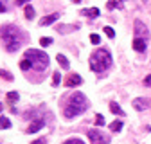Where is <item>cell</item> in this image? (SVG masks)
Listing matches in <instances>:
<instances>
[{
	"instance_id": "6da1fadb",
	"label": "cell",
	"mask_w": 151,
	"mask_h": 144,
	"mask_svg": "<svg viewBox=\"0 0 151 144\" xmlns=\"http://www.w3.org/2000/svg\"><path fill=\"white\" fill-rule=\"evenodd\" d=\"M0 34H2V42H4L7 52H14V50L20 49L22 40H24V32L16 25H13V24L4 25L2 31H0Z\"/></svg>"
},
{
	"instance_id": "7a4b0ae2",
	"label": "cell",
	"mask_w": 151,
	"mask_h": 144,
	"mask_svg": "<svg viewBox=\"0 0 151 144\" xmlns=\"http://www.w3.org/2000/svg\"><path fill=\"white\" fill-rule=\"evenodd\" d=\"M86 108H88V101H86L85 94L74 92V94H70V97H68V101H67V104H65L63 114H65L67 119H72V117H76V115L83 114Z\"/></svg>"
},
{
	"instance_id": "3957f363",
	"label": "cell",
	"mask_w": 151,
	"mask_h": 144,
	"mask_svg": "<svg viewBox=\"0 0 151 144\" xmlns=\"http://www.w3.org/2000/svg\"><path fill=\"white\" fill-rule=\"evenodd\" d=\"M111 65V54L108 49H97L90 56V68L93 72H103Z\"/></svg>"
},
{
	"instance_id": "277c9868",
	"label": "cell",
	"mask_w": 151,
	"mask_h": 144,
	"mask_svg": "<svg viewBox=\"0 0 151 144\" xmlns=\"http://www.w3.org/2000/svg\"><path fill=\"white\" fill-rule=\"evenodd\" d=\"M25 58L31 60L32 63V68L38 70V72H42L49 67V56L43 52V50H38V49H27L25 50Z\"/></svg>"
},
{
	"instance_id": "5b68a950",
	"label": "cell",
	"mask_w": 151,
	"mask_h": 144,
	"mask_svg": "<svg viewBox=\"0 0 151 144\" xmlns=\"http://www.w3.org/2000/svg\"><path fill=\"white\" fill-rule=\"evenodd\" d=\"M86 135H88V139H90L92 144H108V142H110V137H108V135H103V132H99V130H96V128L88 130Z\"/></svg>"
},
{
	"instance_id": "8992f818",
	"label": "cell",
	"mask_w": 151,
	"mask_h": 144,
	"mask_svg": "<svg viewBox=\"0 0 151 144\" xmlns=\"http://www.w3.org/2000/svg\"><path fill=\"white\" fill-rule=\"evenodd\" d=\"M131 104H133V108H135V110L142 112V110H146V108H149V104H151V99H146V97H135Z\"/></svg>"
},
{
	"instance_id": "52a82bcc",
	"label": "cell",
	"mask_w": 151,
	"mask_h": 144,
	"mask_svg": "<svg viewBox=\"0 0 151 144\" xmlns=\"http://www.w3.org/2000/svg\"><path fill=\"white\" fill-rule=\"evenodd\" d=\"M43 126H45V121H43V119H34V121L31 122V126H29L27 133H36V132H40Z\"/></svg>"
},
{
	"instance_id": "ba28073f",
	"label": "cell",
	"mask_w": 151,
	"mask_h": 144,
	"mask_svg": "<svg viewBox=\"0 0 151 144\" xmlns=\"http://www.w3.org/2000/svg\"><path fill=\"white\" fill-rule=\"evenodd\" d=\"M81 83H83V79H81L79 74H70V76L65 79V85H67V86H79Z\"/></svg>"
},
{
	"instance_id": "9c48e42d",
	"label": "cell",
	"mask_w": 151,
	"mask_h": 144,
	"mask_svg": "<svg viewBox=\"0 0 151 144\" xmlns=\"http://www.w3.org/2000/svg\"><path fill=\"white\" fill-rule=\"evenodd\" d=\"M135 32H137V38H142V36L147 38V27L140 20H135Z\"/></svg>"
},
{
	"instance_id": "30bf717a",
	"label": "cell",
	"mask_w": 151,
	"mask_h": 144,
	"mask_svg": "<svg viewBox=\"0 0 151 144\" xmlns=\"http://www.w3.org/2000/svg\"><path fill=\"white\" fill-rule=\"evenodd\" d=\"M60 18V14L58 13H52V14H49V16H45V18H42L40 20V25L43 27V25H50V24H54L56 20Z\"/></svg>"
},
{
	"instance_id": "8fae6325",
	"label": "cell",
	"mask_w": 151,
	"mask_h": 144,
	"mask_svg": "<svg viewBox=\"0 0 151 144\" xmlns=\"http://www.w3.org/2000/svg\"><path fill=\"white\" fill-rule=\"evenodd\" d=\"M133 49L137 52H144L146 50V40L144 38H135L133 40Z\"/></svg>"
},
{
	"instance_id": "7c38bea8",
	"label": "cell",
	"mask_w": 151,
	"mask_h": 144,
	"mask_svg": "<svg viewBox=\"0 0 151 144\" xmlns=\"http://www.w3.org/2000/svg\"><path fill=\"white\" fill-rule=\"evenodd\" d=\"M110 110H111V114H115V115H121V117H124L126 114H124V110H122V108L115 103V101H113V103H110Z\"/></svg>"
},
{
	"instance_id": "4fadbf2b",
	"label": "cell",
	"mask_w": 151,
	"mask_h": 144,
	"mask_svg": "<svg viewBox=\"0 0 151 144\" xmlns=\"http://www.w3.org/2000/svg\"><path fill=\"white\" fill-rule=\"evenodd\" d=\"M56 60H58V63H60L65 70H68V68H70V63H68V60L63 56V54H58V56H56Z\"/></svg>"
},
{
	"instance_id": "5bb4252c",
	"label": "cell",
	"mask_w": 151,
	"mask_h": 144,
	"mask_svg": "<svg viewBox=\"0 0 151 144\" xmlns=\"http://www.w3.org/2000/svg\"><path fill=\"white\" fill-rule=\"evenodd\" d=\"M83 14H86V16H90V18H97L99 16V9L97 7H90V9H85V11H81Z\"/></svg>"
},
{
	"instance_id": "9a60e30c",
	"label": "cell",
	"mask_w": 151,
	"mask_h": 144,
	"mask_svg": "<svg viewBox=\"0 0 151 144\" xmlns=\"http://www.w3.org/2000/svg\"><path fill=\"white\" fill-rule=\"evenodd\" d=\"M11 128V121L7 119V117H0V130H9Z\"/></svg>"
},
{
	"instance_id": "2e32d148",
	"label": "cell",
	"mask_w": 151,
	"mask_h": 144,
	"mask_svg": "<svg viewBox=\"0 0 151 144\" xmlns=\"http://www.w3.org/2000/svg\"><path fill=\"white\" fill-rule=\"evenodd\" d=\"M110 130H111V132H121V130H122V121H113V122L110 124Z\"/></svg>"
},
{
	"instance_id": "e0dca14e",
	"label": "cell",
	"mask_w": 151,
	"mask_h": 144,
	"mask_svg": "<svg viewBox=\"0 0 151 144\" xmlns=\"http://www.w3.org/2000/svg\"><path fill=\"white\" fill-rule=\"evenodd\" d=\"M18 92H7V96H6V99H7V103H16L18 101Z\"/></svg>"
},
{
	"instance_id": "ac0fdd59",
	"label": "cell",
	"mask_w": 151,
	"mask_h": 144,
	"mask_svg": "<svg viewBox=\"0 0 151 144\" xmlns=\"http://www.w3.org/2000/svg\"><path fill=\"white\" fill-rule=\"evenodd\" d=\"M20 68H22V70H29V68H32V63H31V60L24 58V60L20 61Z\"/></svg>"
},
{
	"instance_id": "d6986e66",
	"label": "cell",
	"mask_w": 151,
	"mask_h": 144,
	"mask_svg": "<svg viewBox=\"0 0 151 144\" xmlns=\"http://www.w3.org/2000/svg\"><path fill=\"white\" fill-rule=\"evenodd\" d=\"M60 83H61V74H60V70H58V72H54V74H52V85L58 86Z\"/></svg>"
},
{
	"instance_id": "ffe728a7",
	"label": "cell",
	"mask_w": 151,
	"mask_h": 144,
	"mask_svg": "<svg viewBox=\"0 0 151 144\" xmlns=\"http://www.w3.org/2000/svg\"><path fill=\"white\" fill-rule=\"evenodd\" d=\"M0 78H4L6 81H13V74L7 70H0Z\"/></svg>"
},
{
	"instance_id": "44dd1931",
	"label": "cell",
	"mask_w": 151,
	"mask_h": 144,
	"mask_svg": "<svg viewBox=\"0 0 151 144\" xmlns=\"http://www.w3.org/2000/svg\"><path fill=\"white\" fill-rule=\"evenodd\" d=\"M25 18H29V20H31V18H34V9H32V6H27V7H25Z\"/></svg>"
},
{
	"instance_id": "7402d4cb",
	"label": "cell",
	"mask_w": 151,
	"mask_h": 144,
	"mask_svg": "<svg viewBox=\"0 0 151 144\" xmlns=\"http://www.w3.org/2000/svg\"><path fill=\"white\" fill-rule=\"evenodd\" d=\"M93 122H96V126H104L106 121H104V117H103L101 114H97V115H96V121H93Z\"/></svg>"
},
{
	"instance_id": "603a6c76",
	"label": "cell",
	"mask_w": 151,
	"mask_h": 144,
	"mask_svg": "<svg viewBox=\"0 0 151 144\" xmlns=\"http://www.w3.org/2000/svg\"><path fill=\"white\" fill-rule=\"evenodd\" d=\"M103 31H104V34L108 36V38H115V31H113L111 27H104Z\"/></svg>"
},
{
	"instance_id": "cb8c5ba5",
	"label": "cell",
	"mask_w": 151,
	"mask_h": 144,
	"mask_svg": "<svg viewBox=\"0 0 151 144\" xmlns=\"http://www.w3.org/2000/svg\"><path fill=\"white\" fill-rule=\"evenodd\" d=\"M106 7H108V9H115V7H121V6L117 4V0H108V2H106Z\"/></svg>"
},
{
	"instance_id": "d4e9b609",
	"label": "cell",
	"mask_w": 151,
	"mask_h": 144,
	"mask_svg": "<svg viewBox=\"0 0 151 144\" xmlns=\"http://www.w3.org/2000/svg\"><path fill=\"white\" fill-rule=\"evenodd\" d=\"M90 42H92L93 45H99V42H101V38H99V34H92V36H90Z\"/></svg>"
},
{
	"instance_id": "484cf974",
	"label": "cell",
	"mask_w": 151,
	"mask_h": 144,
	"mask_svg": "<svg viewBox=\"0 0 151 144\" xmlns=\"http://www.w3.org/2000/svg\"><path fill=\"white\" fill-rule=\"evenodd\" d=\"M63 144H85L81 139H68V140H65Z\"/></svg>"
},
{
	"instance_id": "4316f807",
	"label": "cell",
	"mask_w": 151,
	"mask_h": 144,
	"mask_svg": "<svg viewBox=\"0 0 151 144\" xmlns=\"http://www.w3.org/2000/svg\"><path fill=\"white\" fill-rule=\"evenodd\" d=\"M50 43H52V38H42V40H40V45H42V47H47V45H50Z\"/></svg>"
},
{
	"instance_id": "83f0119b",
	"label": "cell",
	"mask_w": 151,
	"mask_h": 144,
	"mask_svg": "<svg viewBox=\"0 0 151 144\" xmlns=\"http://www.w3.org/2000/svg\"><path fill=\"white\" fill-rule=\"evenodd\" d=\"M31 144H47V140H45L43 137H40V139H36V140H32Z\"/></svg>"
},
{
	"instance_id": "f1b7e54d",
	"label": "cell",
	"mask_w": 151,
	"mask_h": 144,
	"mask_svg": "<svg viewBox=\"0 0 151 144\" xmlns=\"http://www.w3.org/2000/svg\"><path fill=\"white\" fill-rule=\"evenodd\" d=\"M144 85H146V86H151V74H149V76H146V79H144Z\"/></svg>"
},
{
	"instance_id": "f546056e",
	"label": "cell",
	"mask_w": 151,
	"mask_h": 144,
	"mask_svg": "<svg viewBox=\"0 0 151 144\" xmlns=\"http://www.w3.org/2000/svg\"><path fill=\"white\" fill-rule=\"evenodd\" d=\"M27 2H31V0H16V6H24Z\"/></svg>"
},
{
	"instance_id": "4dcf8cb0",
	"label": "cell",
	"mask_w": 151,
	"mask_h": 144,
	"mask_svg": "<svg viewBox=\"0 0 151 144\" xmlns=\"http://www.w3.org/2000/svg\"><path fill=\"white\" fill-rule=\"evenodd\" d=\"M0 13H6V6L2 2H0Z\"/></svg>"
},
{
	"instance_id": "1f68e13d",
	"label": "cell",
	"mask_w": 151,
	"mask_h": 144,
	"mask_svg": "<svg viewBox=\"0 0 151 144\" xmlns=\"http://www.w3.org/2000/svg\"><path fill=\"white\" fill-rule=\"evenodd\" d=\"M0 112H2V103H0Z\"/></svg>"
},
{
	"instance_id": "d6a6232c",
	"label": "cell",
	"mask_w": 151,
	"mask_h": 144,
	"mask_svg": "<svg viewBox=\"0 0 151 144\" xmlns=\"http://www.w3.org/2000/svg\"><path fill=\"white\" fill-rule=\"evenodd\" d=\"M74 2H81V0H74Z\"/></svg>"
}]
</instances>
